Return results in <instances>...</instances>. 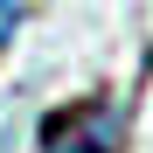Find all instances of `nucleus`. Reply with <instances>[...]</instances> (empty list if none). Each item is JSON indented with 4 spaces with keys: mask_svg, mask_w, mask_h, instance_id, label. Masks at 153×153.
Masks as SVG:
<instances>
[{
    "mask_svg": "<svg viewBox=\"0 0 153 153\" xmlns=\"http://www.w3.org/2000/svg\"><path fill=\"white\" fill-rule=\"evenodd\" d=\"M42 153H118L111 97H76V105L42 118Z\"/></svg>",
    "mask_w": 153,
    "mask_h": 153,
    "instance_id": "nucleus-1",
    "label": "nucleus"
}]
</instances>
